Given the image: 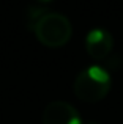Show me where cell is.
I'll list each match as a JSON object with an SVG mask.
<instances>
[{
    "mask_svg": "<svg viewBox=\"0 0 123 124\" xmlns=\"http://www.w3.org/2000/svg\"><path fill=\"white\" fill-rule=\"evenodd\" d=\"M112 86L111 74L103 66H88L79 72L73 83V91L84 102H98L107 96Z\"/></svg>",
    "mask_w": 123,
    "mask_h": 124,
    "instance_id": "1",
    "label": "cell"
},
{
    "mask_svg": "<svg viewBox=\"0 0 123 124\" xmlns=\"http://www.w3.org/2000/svg\"><path fill=\"white\" fill-rule=\"evenodd\" d=\"M43 124H80V115L71 104L54 101L43 112Z\"/></svg>",
    "mask_w": 123,
    "mask_h": 124,
    "instance_id": "3",
    "label": "cell"
},
{
    "mask_svg": "<svg viewBox=\"0 0 123 124\" xmlns=\"http://www.w3.org/2000/svg\"><path fill=\"white\" fill-rule=\"evenodd\" d=\"M114 47V38L106 28L96 27L85 36V49L93 60H104Z\"/></svg>",
    "mask_w": 123,
    "mask_h": 124,
    "instance_id": "4",
    "label": "cell"
},
{
    "mask_svg": "<svg viewBox=\"0 0 123 124\" xmlns=\"http://www.w3.org/2000/svg\"><path fill=\"white\" fill-rule=\"evenodd\" d=\"M87 124H96V123H87Z\"/></svg>",
    "mask_w": 123,
    "mask_h": 124,
    "instance_id": "6",
    "label": "cell"
},
{
    "mask_svg": "<svg viewBox=\"0 0 123 124\" xmlns=\"http://www.w3.org/2000/svg\"><path fill=\"white\" fill-rule=\"evenodd\" d=\"M40 2H43V3H46V2H51V0H40Z\"/></svg>",
    "mask_w": 123,
    "mask_h": 124,
    "instance_id": "5",
    "label": "cell"
},
{
    "mask_svg": "<svg viewBox=\"0 0 123 124\" xmlns=\"http://www.w3.org/2000/svg\"><path fill=\"white\" fill-rule=\"evenodd\" d=\"M33 31L40 42L47 47H60L71 39L73 27L70 19L60 13H44L35 24Z\"/></svg>",
    "mask_w": 123,
    "mask_h": 124,
    "instance_id": "2",
    "label": "cell"
}]
</instances>
